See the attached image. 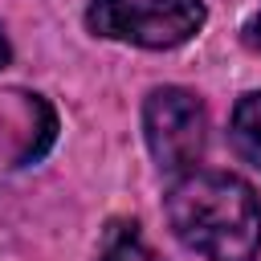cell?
<instances>
[{
	"label": "cell",
	"instance_id": "6da1fadb",
	"mask_svg": "<svg viewBox=\"0 0 261 261\" xmlns=\"http://www.w3.org/2000/svg\"><path fill=\"white\" fill-rule=\"evenodd\" d=\"M171 232L208 261H257L261 253V200L232 175L192 167L175 175L163 196Z\"/></svg>",
	"mask_w": 261,
	"mask_h": 261
},
{
	"label": "cell",
	"instance_id": "ba28073f",
	"mask_svg": "<svg viewBox=\"0 0 261 261\" xmlns=\"http://www.w3.org/2000/svg\"><path fill=\"white\" fill-rule=\"evenodd\" d=\"M8 57H12V49H8V37H4V29H0V65H8Z\"/></svg>",
	"mask_w": 261,
	"mask_h": 261
},
{
	"label": "cell",
	"instance_id": "7a4b0ae2",
	"mask_svg": "<svg viewBox=\"0 0 261 261\" xmlns=\"http://www.w3.org/2000/svg\"><path fill=\"white\" fill-rule=\"evenodd\" d=\"M208 20L204 0H94L86 8L90 33L139 49H179Z\"/></svg>",
	"mask_w": 261,
	"mask_h": 261
},
{
	"label": "cell",
	"instance_id": "277c9868",
	"mask_svg": "<svg viewBox=\"0 0 261 261\" xmlns=\"http://www.w3.org/2000/svg\"><path fill=\"white\" fill-rule=\"evenodd\" d=\"M57 139V110L45 94L4 86L0 90V163L4 167H29L45 159V151Z\"/></svg>",
	"mask_w": 261,
	"mask_h": 261
},
{
	"label": "cell",
	"instance_id": "52a82bcc",
	"mask_svg": "<svg viewBox=\"0 0 261 261\" xmlns=\"http://www.w3.org/2000/svg\"><path fill=\"white\" fill-rule=\"evenodd\" d=\"M245 45L261 53V12H257V16L249 20V24H245Z\"/></svg>",
	"mask_w": 261,
	"mask_h": 261
},
{
	"label": "cell",
	"instance_id": "5b68a950",
	"mask_svg": "<svg viewBox=\"0 0 261 261\" xmlns=\"http://www.w3.org/2000/svg\"><path fill=\"white\" fill-rule=\"evenodd\" d=\"M228 139H232V151L261 171V90L245 94L237 106H232V122H228Z\"/></svg>",
	"mask_w": 261,
	"mask_h": 261
},
{
	"label": "cell",
	"instance_id": "3957f363",
	"mask_svg": "<svg viewBox=\"0 0 261 261\" xmlns=\"http://www.w3.org/2000/svg\"><path fill=\"white\" fill-rule=\"evenodd\" d=\"M143 135L159 171H192L208 143V110L184 86H159L143 102Z\"/></svg>",
	"mask_w": 261,
	"mask_h": 261
},
{
	"label": "cell",
	"instance_id": "8992f818",
	"mask_svg": "<svg viewBox=\"0 0 261 261\" xmlns=\"http://www.w3.org/2000/svg\"><path fill=\"white\" fill-rule=\"evenodd\" d=\"M98 261H163V257L143 241V232H139L135 220H118V224L106 228Z\"/></svg>",
	"mask_w": 261,
	"mask_h": 261
}]
</instances>
